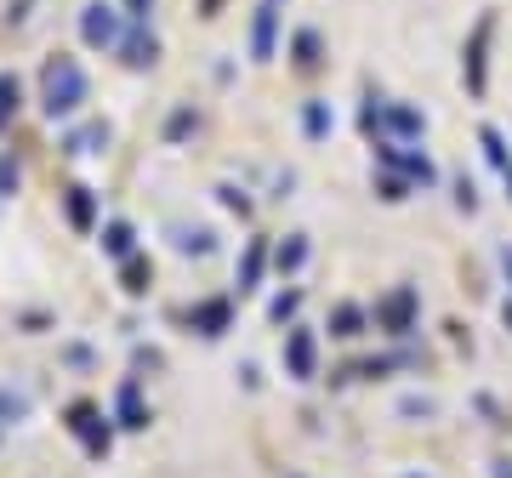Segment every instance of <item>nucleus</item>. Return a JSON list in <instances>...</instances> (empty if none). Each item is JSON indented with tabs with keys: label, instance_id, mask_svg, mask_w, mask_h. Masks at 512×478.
<instances>
[{
	"label": "nucleus",
	"instance_id": "obj_1",
	"mask_svg": "<svg viewBox=\"0 0 512 478\" xmlns=\"http://www.w3.org/2000/svg\"><path fill=\"white\" fill-rule=\"evenodd\" d=\"M80 103H86V69L74 57H52L46 74H40V109L52 114V120H69Z\"/></svg>",
	"mask_w": 512,
	"mask_h": 478
},
{
	"label": "nucleus",
	"instance_id": "obj_2",
	"mask_svg": "<svg viewBox=\"0 0 512 478\" xmlns=\"http://www.w3.org/2000/svg\"><path fill=\"white\" fill-rule=\"evenodd\" d=\"M80 35H86V46H120L126 40V23H120V12H114L109 0H86V12H80Z\"/></svg>",
	"mask_w": 512,
	"mask_h": 478
},
{
	"label": "nucleus",
	"instance_id": "obj_3",
	"mask_svg": "<svg viewBox=\"0 0 512 478\" xmlns=\"http://www.w3.org/2000/svg\"><path fill=\"white\" fill-rule=\"evenodd\" d=\"M69 427L80 433V444H86L92 456H103V450H109V422H103L92 405H74V410H69Z\"/></svg>",
	"mask_w": 512,
	"mask_h": 478
},
{
	"label": "nucleus",
	"instance_id": "obj_4",
	"mask_svg": "<svg viewBox=\"0 0 512 478\" xmlns=\"http://www.w3.org/2000/svg\"><path fill=\"white\" fill-rule=\"evenodd\" d=\"M285 359H291V376H313V331H291Z\"/></svg>",
	"mask_w": 512,
	"mask_h": 478
},
{
	"label": "nucleus",
	"instance_id": "obj_5",
	"mask_svg": "<svg viewBox=\"0 0 512 478\" xmlns=\"http://www.w3.org/2000/svg\"><path fill=\"white\" fill-rule=\"evenodd\" d=\"M69 222L80 228V234H86V228L97 222V200H92V188H69Z\"/></svg>",
	"mask_w": 512,
	"mask_h": 478
},
{
	"label": "nucleus",
	"instance_id": "obj_6",
	"mask_svg": "<svg viewBox=\"0 0 512 478\" xmlns=\"http://www.w3.org/2000/svg\"><path fill=\"white\" fill-rule=\"evenodd\" d=\"M120 46H126V63H131V69L154 63V35H143V29H131V35L120 40Z\"/></svg>",
	"mask_w": 512,
	"mask_h": 478
},
{
	"label": "nucleus",
	"instance_id": "obj_7",
	"mask_svg": "<svg viewBox=\"0 0 512 478\" xmlns=\"http://www.w3.org/2000/svg\"><path fill=\"white\" fill-rule=\"evenodd\" d=\"M274 52V6L256 12V35H251V57H268Z\"/></svg>",
	"mask_w": 512,
	"mask_h": 478
},
{
	"label": "nucleus",
	"instance_id": "obj_8",
	"mask_svg": "<svg viewBox=\"0 0 512 478\" xmlns=\"http://www.w3.org/2000/svg\"><path fill=\"white\" fill-rule=\"evenodd\" d=\"M410 308H416V296H410V291H393V296H387V308H382V319L393 325V331H404V325H410Z\"/></svg>",
	"mask_w": 512,
	"mask_h": 478
},
{
	"label": "nucleus",
	"instance_id": "obj_9",
	"mask_svg": "<svg viewBox=\"0 0 512 478\" xmlns=\"http://www.w3.org/2000/svg\"><path fill=\"white\" fill-rule=\"evenodd\" d=\"M484 40H490V23H478V40H473V63H467V86L484 92Z\"/></svg>",
	"mask_w": 512,
	"mask_h": 478
},
{
	"label": "nucleus",
	"instance_id": "obj_10",
	"mask_svg": "<svg viewBox=\"0 0 512 478\" xmlns=\"http://www.w3.org/2000/svg\"><path fill=\"white\" fill-rule=\"evenodd\" d=\"M103 251H109V257H131V228L126 222H109V228H103Z\"/></svg>",
	"mask_w": 512,
	"mask_h": 478
},
{
	"label": "nucleus",
	"instance_id": "obj_11",
	"mask_svg": "<svg viewBox=\"0 0 512 478\" xmlns=\"http://www.w3.org/2000/svg\"><path fill=\"white\" fill-rule=\"evenodd\" d=\"M194 325H200L205 336H217L222 325H228V302H205V308L194 313Z\"/></svg>",
	"mask_w": 512,
	"mask_h": 478
},
{
	"label": "nucleus",
	"instance_id": "obj_12",
	"mask_svg": "<svg viewBox=\"0 0 512 478\" xmlns=\"http://www.w3.org/2000/svg\"><path fill=\"white\" fill-rule=\"evenodd\" d=\"M120 422H126V427H143L148 422V416H143V399H137V387H120Z\"/></svg>",
	"mask_w": 512,
	"mask_h": 478
},
{
	"label": "nucleus",
	"instance_id": "obj_13",
	"mask_svg": "<svg viewBox=\"0 0 512 478\" xmlns=\"http://www.w3.org/2000/svg\"><path fill=\"white\" fill-rule=\"evenodd\" d=\"M23 416H29V399H23V393H6V387H0V427L23 422Z\"/></svg>",
	"mask_w": 512,
	"mask_h": 478
},
{
	"label": "nucleus",
	"instance_id": "obj_14",
	"mask_svg": "<svg viewBox=\"0 0 512 478\" xmlns=\"http://www.w3.org/2000/svg\"><path fill=\"white\" fill-rule=\"evenodd\" d=\"M18 74H0V126H6V120H12V114H18Z\"/></svg>",
	"mask_w": 512,
	"mask_h": 478
},
{
	"label": "nucleus",
	"instance_id": "obj_15",
	"mask_svg": "<svg viewBox=\"0 0 512 478\" xmlns=\"http://www.w3.org/2000/svg\"><path fill=\"white\" fill-rule=\"evenodd\" d=\"M256 279H262V239H256L251 251H245V268H239V291H251Z\"/></svg>",
	"mask_w": 512,
	"mask_h": 478
},
{
	"label": "nucleus",
	"instance_id": "obj_16",
	"mask_svg": "<svg viewBox=\"0 0 512 478\" xmlns=\"http://www.w3.org/2000/svg\"><path fill=\"white\" fill-rule=\"evenodd\" d=\"M97 143H109V131H103V126H86V131H74V137H69L74 154H92Z\"/></svg>",
	"mask_w": 512,
	"mask_h": 478
},
{
	"label": "nucleus",
	"instance_id": "obj_17",
	"mask_svg": "<svg viewBox=\"0 0 512 478\" xmlns=\"http://www.w3.org/2000/svg\"><path fill=\"white\" fill-rule=\"evenodd\" d=\"M126 291H131V296L148 291V262H126Z\"/></svg>",
	"mask_w": 512,
	"mask_h": 478
},
{
	"label": "nucleus",
	"instance_id": "obj_18",
	"mask_svg": "<svg viewBox=\"0 0 512 478\" xmlns=\"http://www.w3.org/2000/svg\"><path fill=\"white\" fill-rule=\"evenodd\" d=\"M302 257H308V245H302V239L279 245V268H302Z\"/></svg>",
	"mask_w": 512,
	"mask_h": 478
},
{
	"label": "nucleus",
	"instance_id": "obj_19",
	"mask_svg": "<svg viewBox=\"0 0 512 478\" xmlns=\"http://www.w3.org/2000/svg\"><path fill=\"white\" fill-rule=\"evenodd\" d=\"M336 336H359V313H353V308L336 313Z\"/></svg>",
	"mask_w": 512,
	"mask_h": 478
},
{
	"label": "nucleus",
	"instance_id": "obj_20",
	"mask_svg": "<svg viewBox=\"0 0 512 478\" xmlns=\"http://www.w3.org/2000/svg\"><path fill=\"white\" fill-rule=\"evenodd\" d=\"M148 12H154V0H126V18H137V23H143Z\"/></svg>",
	"mask_w": 512,
	"mask_h": 478
},
{
	"label": "nucleus",
	"instance_id": "obj_21",
	"mask_svg": "<svg viewBox=\"0 0 512 478\" xmlns=\"http://www.w3.org/2000/svg\"><path fill=\"white\" fill-rule=\"evenodd\" d=\"M0 188H6V194L18 188V166H6V160H0Z\"/></svg>",
	"mask_w": 512,
	"mask_h": 478
},
{
	"label": "nucleus",
	"instance_id": "obj_22",
	"mask_svg": "<svg viewBox=\"0 0 512 478\" xmlns=\"http://www.w3.org/2000/svg\"><path fill=\"white\" fill-rule=\"evenodd\" d=\"M205 6H217V0H205Z\"/></svg>",
	"mask_w": 512,
	"mask_h": 478
}]
</instances>
